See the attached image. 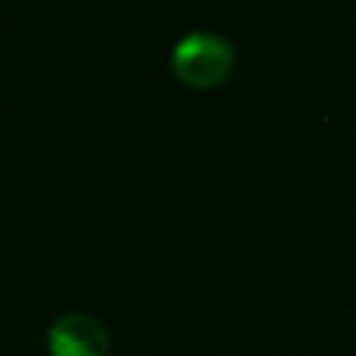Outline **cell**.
Segmentation results:
<instances>
[{
    "label": "cell",
    "mask_w": 356,
    "mask_h": 356,
    "mask_svg": "<svg viewBox=\"0 0 356 356\" xmlns=\"http://www.w3.org/2000/svg\"><path fill=\"white\" fill-rule=\"evenodd\" d=\"M172 72L178 81L195 89H209L222 83L234 70V47L222 33L192 31L181 36L170 53Z\"/></svg>",
    "instance_id": "6da1fadb"
},
{
    "label": "cell",
    "mask_w": 356,
    "mask_h": 356,
    "mask_svg": "<svg viewBox=\"0 0 356 356\" xmlns=\"http://www.w3.org/2000/svg\"><path fill=\"white\" fill-rule=\"evenodd\" d=\"M47 348L53 356H106L108 331L92 314L67 312L50 323Z\"/></svg>",
    "instance_id": "7a4b0ae2"
}]
</instances>
